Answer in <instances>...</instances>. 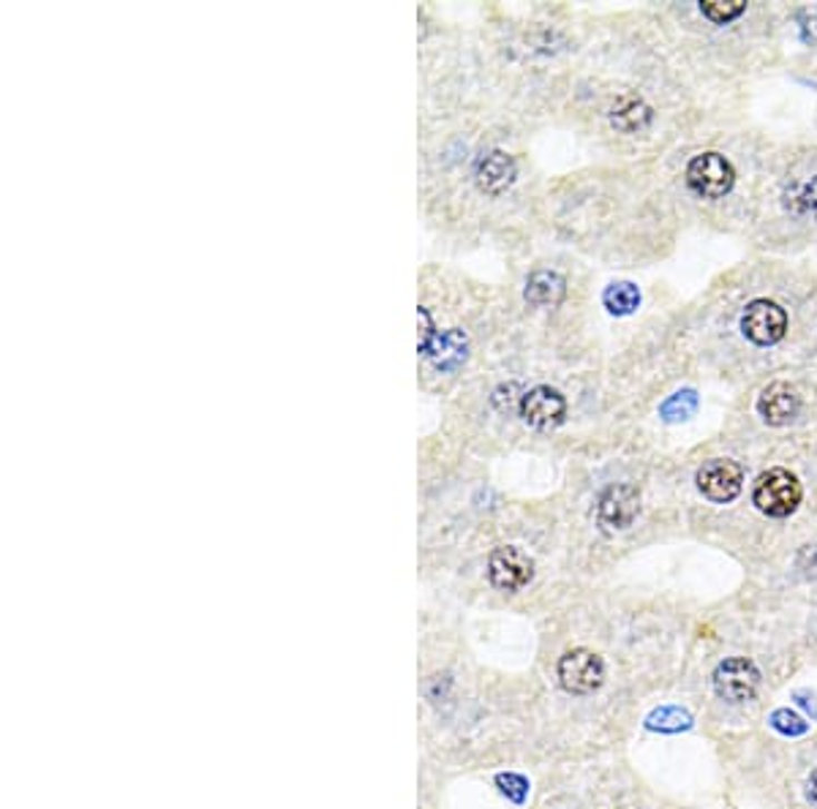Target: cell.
Returning <instances> with one entry per match:
<instances>
[{
    "mask_svg": "<svg viewBox=\"0 0 817 809\" xmlns=\"http://www.w3.org/2000/svg\"><path fill=\"white\" fill-rule=\"evenodd\" d=\"M801 483L788 470H768L758 477L752 491V502L768 519H788L801 504Z\"/></svg>",
    "mask_w": 817,
    "mask_h": 809,
    "instance_id": "1",
    "label": "cell"
},
{
    "mask_svg": "<svg viewBox=\"0 0 817 809\" xmlns=\"http://www.w3.org/2000/svg\"><path fill=\"white\" fill-rule=\"evenodd\" d=\"M736 184V172L730 161L719 154H700L687 164V186L698 197L719 199Z\"/></svg>",
    "mask_w": 817,
    "mask_h": 809,
    "instance_id": "2",
    "label": "cell"
},
{
    "mask_svg": "<svg viewBox=\"0 0 817 809\" xmlns=\"http://www.w3.org/2000/svg\"><path fill=\"white\" fill-rule=\"evenodd\" d=\"M559 681L572 695H591L606 681V665L589 649H572L559 660Z\"/></svg>",
    "mask_w": 817,
    "mask_h": 809,
    "instance_id": "3",
    "label": "cell"
},
{
    "mask_svg": "<svg viewBox=\"0 0 817 809\" xmlns=\"http://www.w3.org/2000/svg\"><path fill=\"white\" fill-rule=\"evenodd\" d=\"M534 575V562L515 545H502L488 556V581L499 592H521Z\"/></svg>",
    "mask_w": 817,
    "mask_h": 809,
    "instance_id": "4",
    "label": "cell"
},
{
    "mask_svg": "<svg viewBox=\"0 0 817 809\" xmlns=\"http://www.w3.org/2000/svg\"><path fill=\"white\" fill-rule=\"evenodd\" d=\"M741 330L752 344L774 346L788 333V314L774 300H752L741 314Z\"/></svg>",
    "mask_w": 817,
    "mask_h": 809,
    "instance_id": "5",
    "label": "cell"
},
{
    "mask_svg": "<svg viewBox=\"0 0 817 809\" xmlns=\"http://www.w3.org/2000/svg\"><path fill=\"white\" fill-rule=\"evenodd\" d=\"M695 483H698V491L706 499H709V502L728 504L741 494L744 472H741V466L736 464V461L711 458V461H706L703 466H700Z\"/></svg>",
    "mask_w": 817,
    "mask_h": 809,
    "instance_id": "6",
    "label": "cell"
},
{
    "mask_svg": "<svg viewBox=\"0 0 817 809\" xmlns=\"http://www.w3.org/2000/svg\"><path fill=\"white\" fill-rule=\"evenodd\" d=\"M760 684V671L755 668L752 660L744 657H730V660L719 662L715 671V690L719 698L730 703L752 701Z\"/></svg>",
    "mask_w": 817,
    "mask_h": 809,
    "instance_id": "7",
    "label": "cell"
},
{
    "mask_svg": "<svg viewBox=\"0 0 817 809\" xmlns=\"http://www.w3.org/2000/svg\"><path fill=\"white\" fill-rule=\"evenodd\" d=\"M640 510V494L636 485L630 483H613L602 491L600 502H597V521L608 532H621V529L632 526Z\"/></svg>",
    "mask_w": 817,
    "mask_h": 809,
    "instance_id": "8",
    "label": "cell"
},
{
    "mask_svg": "<svg viewBox=\"0 0 817 809\" xmlns=\"http://www.w3.org/2000/svg\"><path fill=\"white\" fill-rule=\"evenodd\" d=\"M518 412H521L523 423L532 425V428L551 431V428H557V425L564 423L567 401H564V395L559 391H553V387L540 385L521 395V406H518Z\"/></svg>",
    "mask_w": 817,
    "mask_h": 809,
    "instance_id": "9",
    "label": "cell"
},
{
    "mask_svg": "<svg viewBox=\"0 0 817 809\" xmlns=\"http://www.w3.org/2000/svg\"><path fill=\"white\" fill-rule=\"evenodd\" d=\"M798 410H801V395L790 382H771L758 398V415L774 428L793 423L798 417Z\"/></svg>",
    "mask_w": 817,
    "mask_h": 809,
    "instance_id": "10",
    "label": "cell"
},
{
    "mask_svg": "<svg viewBox=\"0 0 817 809\" xmlns=\"http://www.w3.org/2000/svg\"><path fill=\"white\" fill-rule=\"evenodd\" d=\"M474 178H478V186L483 188L485 194L499 197V194H504L512 184H515V178H518L515 158H512L510 154H504V150H491V154L483 156L478 161V172H474Z\"/></svg>",
    "mask_w": 817,
    "mask_h": 809,
    "instance_id": "11",
    "label": "cell"
},
{
    "mask_svg": "<svg viewBox=\"0 0 817 809\" xmlns=\"http://www.w3.org/2000/svg\"><path fill=\"white\" fill-rule=\"evenodd\" d=\"M651 118H654L651 107L636 93L619 96L616 105L611 107V124H613V129L621 134L646 131L651 126Z\"/></svg>",
    "mask_w": 817,
    "mask_h": 809,
    "instance_id": "12",
    "label": "cell"
},
{
    "mask_svg": "<svg viewBox=\"0 0 817 809\" xmlns=\"http://www.w3.org/2000/svg\"><path fill=\"white\" fill-rule=\"evenodd\" d=\"M564 292H567V284L559 273L537 270L529 276L523 297H526V303H532V306L537 308H553L564 300Z\"/></svg>",
    "mask_w": 817,
    "mask_h": 809,
    "instance_id": "13",
    "label": "cell"
},
{
    "mask_svg": "<svg viewBox=\"0 0 817 809\" xmlns=\"http://www.w3.org/2000/svg\"><path fill=\"white\" fill-rule=\"evenodd\" d=\"M436 341L439 346L429 352V357H434L436 368H453L466 361V336L461 330H447L444 336H436Z\"/></svg>",
    "mask_w": 817,
    "mask_h": 809,
    "instance_id": "14",
    "label": "cell"
},
{
    "mask_svg": "<svg viewBox=\"0 0 817 809\" xmlns=\"http://www.w3.org/2000/svg\"><path fill=\"white\" fill-rule=\"evenodd\" d=\"M602 303L613 316H627L640 306V289L630 282H616L602 292Z\"/></svg>",
    "mask_w": 817,
    "mask_h": 809,
    "instance_id": "15",
    "label": "cell"
},
{
    "mask_svg": "<svg viewBox=\"0 0 817 809\" xmlns=\"http://www.w3.org/2000/svg\"><path fill=\"white\" fill-rule=\"evenodd\" d=\"M646 726H649V731L681 733V731H690L692 717H690V711L679 709V706H662V709L651 711L649 720H646Z\"/></svg>",
    "mask_w": 817,
    "mask_h": 809,
    "instance_id": "16",
    "label": "cell"
},
{
    "mask_svg": "<svg viewBox=\"0 0 817 809\" xmlns=\"http://www.w3.org/2000/svg\"><path fill=\"white\" fill-rule=\"evenodd\" d=\"M698 393L690 391H679L673 393L670 398H665L660 404V417L665 420V423H685V420H690L695 412H698Z\"/></svg>",
    "mask_w": 817,
    "mask_h": 809,
    "instance_id": "17",
    "label": "cell"
},
{
    "mask_svg": "<svg viewBox=\"0 0 817 809\" xmlns=\"http://www.w3.org/2000/svg\"><path fill=\"white\" fill-rule=\"evenodd\" d=\"M700 11H703L706 20L717 22V26H728V22L739 20L747 11V3L744 0H703Z\"/></svg>",
    "mask_w": 817,
    "mask_h": 809,
    "instance_id": "18",
    "label": "cell"
},
{
    "mask_svg": "<svg viewBox=\"0 0 817 809\" xmlns=\"http://www.w3.org/2000/svg\"><path fill=\"white\" fill-rule=\"evenodd\" d=\"M788 205L796 213L817 218V178L804 180V184H798L796 188H793V191L788 194Z\"/></svg>",
    "mask_w": 817,
    "mask_h": 809,
    "instance_id": "19",
    "label": "cell"
},
{
    "mask_svg": "<svg viewBox=\"0 0 817 809\" xmlns=\"http://www.w3.org/2000/svg\"><path fill=\"white\" fill-rule=\"evenodd\" d=\"M771 728L779 731L782 736H804L809 731V726L804 722V717H798L796 711L790 709H777L771 714Z\"/></svg>",
    "mask_w": 817,
    "mask_h": 809,
    "instance_id": "20",
    "label": "cell"
},
{
    "mask_svg": "<svg viewBox=\"0 0 817 809\" xmlns=\"http://www.w3.org/2000/svg\"><path fill=\"white\" fill-rule=\"evenodd\" d=\"M499 788H502L504 796H510L512 801H518L521 805L523 799H526V790H529V782L523 780V777L518 775H499Z\"/></svg>",
    "mask_w": 817,
    "mask_h": 809,
    "instance_id": "21",
    "label": "cell"
},
{
    "mask_svg": "<svg viewBox=\"0 0 817 809\" xmlns=\"http://www.w3.org/2000/svg\"><path fill=\"white\" fill-rule=\"evenodd\" d=\"M807 799H809V805L817 809V771H813V777H809V782H807Z\"/></svg>",
    "mask_w": 817,
    "mask_h": 809,
    "instance_id": "22",
    "label": "cell"
},
{
    "mask_svg": "<svg viewBox=\"0 0 817 809\" xmlns=\"http://www.w3.org/2000/svg\"><path fill=\"white\" fill-rule=\"evenodd\" d=\"M796 701H798V703H801V706H804V709L815 711V717H817V706L813 703V701H815V698H813V695H809V692H796Z\"/></svg>",
    "mask_w": 817,
    "mask_h": 809,
    "instance_id": "23",
    "label": "cell"
}]
</instances>
